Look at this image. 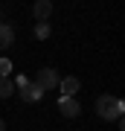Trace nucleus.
I'll return each mask as SVG.
<instances>
[{
  "mask_svg": "<svg viewBox=\"0 0 125 131\" xmlns=\"http://www.w3.org/2000/svg\"><path fill=\"white\" fill-rule=\"evenodd\" d=\"M12 93H15L12 79H3V76H0V99H6V96H12Z\"/></svg>",
  "mask_w": 125,
  "mask_h": 131,
  "instance_id": "6e6552de",
  "label": "nucleus"
},
{
  "mask_svg": "<svg viewBox=\"0 0 125 131\" xmlns=\"http://www.w3.org/2000/svg\"><path fill=\"white\" fill-rule=\"evenodd\" d=\"M29 82H32L35 88H38V90L44 93V90H55L61 79H58V73L52 70V67H44V70H38V73H35V76H32Z\"/></svg>",
  "mask_w": 125,
  "mask_h": 131,
  "instance_id": "f03ea898",
  "label": "nucleus"
},
{
  "mask_svg": "<svg viewBox=\"0 0 125 131\" xmlns=\"http://www.w3.org/2000/svg\"><path fill=\"white\" fill-rule=\"evenodd\" d=\"M0 131H6V122H3V119H0Z\"/></svg>",
  "mask_w": 125,
  "mask_h": 131,
  "instance_id": "9b49d317",
  "label": "nucleus"
},
{
  "mask_svg": "<svg viewBox=\"0 0 125 131\" xmlns=\"http://www.w3.org/2000/svg\"><path fill=\"white\" fill-rule=\"evenodd\" d=\"M12 41H15V32H12V26H9V24H0V50L12 47Z\"/></svg>",
  "mask_w": 125,
  "mask_h": 131,
  "instance_id": "0eeeda50",
  "label": "nucleus"
},
{
  "mask_svg": "<svg viewBox=\"0 0 125 131\" xmlns=\"http://www.w3.org/2000/svg\"><path fill=\"white\" fill-rule=\"evenodd\" d=\"M122 111H125V105H122V99H116V96H99L96 99V114L102 119H122Z\"/></svg>",
  "mask_w": 125,
  "mask_h": 131,
  "instance_id": "f257e3e1",
  "label": "nucleus"
},
{
  "mask_svg": "<svg viewBox=\"0 0 125 131\" xmlns=\"http://www.w3.org/2000/svg\"><path fill=\"white\" fill-rule=\"evenodd\" d=\"M18 90H20V99H23V102H38V99L44 96V93H41V90L35 88L32 82H26V84H20Z\"/></svg>",
  "mask_w": 125,
  "mask_h": 131,
  "instance_id": "20e7f679",
  "label": "nucleus"
},
{
  "mask_svg": "<svg viewBox=\"0 0 125 131\" xmlns=\"http://www.w3.org/2000/svg\"><path fill=\"white\" fill-rule=\"evenodd\" d=\"M58 111H61V117L73 119V117H79L82 105L76 102V96H61V99H58Z\"/></svg>",
  "mask_w": 125,
  "mask_h": 131,
  "instance_id": "7ed1b4c3",
  "label": "nucleus"
},
{
  "mask_svg": "<svg viewBox=\"0 0 125 131\" xmlns=\"http://www.w3.org/2000/svg\"><path fill=\"white\" fill-rule=\"evenodd\" d=\"M9 73H12V61H9V58H0V76L9 79Z\"/></svg>",
  "mask_w": 125,
  "mask_h": 131,
  "instance_id": "1a4fd4ad",
  "label": "nucleus"
},
{
  "mask_svg": "<svg viewBox=\"0 0 125 131\" xmlns=\"http://www.w3.org/2000/svg\"><path fill=\"white\" fill-rule=\"evenodd\" d=\"M79 79H76V76H67V79H61L58 82V90H61V96H73L76 90H79Z\"/></svg>",
  "mask_w": 125,
  "mask_h": 131,
  "instance_id": "39448f33",
  "label": "nucleus"
},
{
  "mask_svg": "<svg viewBox=\"0 0 125 131\" xmlns=\"http://www.w3.org/2000/svg\"><path fill=\"white\" fill-rule=\"evenodd\" d=\"M35 35L38 38H50V24H38L35 26Z\"/></svg>",
  "mask_w": 125,
  "mask_h": 131,
  "instance_id": "9d476101",
  "label": "nucleus"
},
{
  "mask_svg": "<svg viewBox=\"0 0 125 131\" xmlns=\"http://www.w3.org/2000/svg\"><path fill=\"white\" fill-rule=\"evenodd\" d=\"M32 12H35V18H38V20H41V24H44V20H47V18H50V15H52V3H50V0H38Z\"/></svg>",
  "mask_w": 125,
  "mask_h": 131,
  "instance_id": "423d86ee",
  "label": "nucleus"
}]
</instances>
